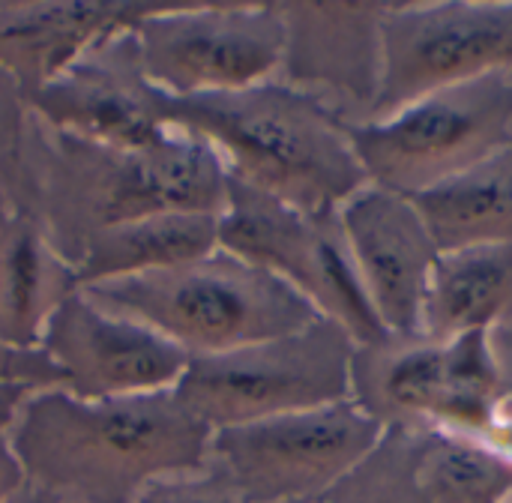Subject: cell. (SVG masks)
I'll return each mask as SVG.
<instances>
[{
    "mask_svg": "<svg viewBox=\"0 0 512 503\" xmlns=\"http://www.w3.org/2000/svg\"><path fill=\"white\" fill-rule=\"evenodd\" d=\"M225 198L228 168L192 132L174 129L153 147L117 150L54 132L27 114L18 201L69 264L99 231L162 213L219 216Z\"/></svg>",
    "mask_w": 512,
    "mask_h": 503,
    "instance_id": "obj_1",
    "label": "cell"
},
{
    "mask_svg": "<svg viewBox=\"0 0 512 503\" xmlns=\"http://www.w3.org/2000/svg\"><path fill=\"white\" fill-rule=\"evenodd\" d=\"M6 438L24 483L72 503H132L156 480L204 471L213 432L174 390L108 402L42 390Z\"/></svg>",
    "mask_w": 512,
    "mask_h": 503,
    "instance_id": "obj_2",
    "label": "cell"
},
{
    "mask_svg": "<svg viewBox=\"0 0 512 503\" xmlns=\"http://www.w3.org/2000/svg\"><path fill=\"white\" fill-rule=\"evenodd\" d=\"M165 117L174 129L204 138L228 177L294 210L339 213L369 186L348 138V117L285 81L216 96H165Z\"/></svg>",
    "mask_w": 512,
    "mask_h": 503,
    "instance_id": "obj_3",
    "label": "cell"
},
{
    "mask_svg": "<svg viewBox=\"0 0 512 503\" xmlns=\"http://www.w3.org/2000/svg\"><path fill=\"white\" fill-rule=\"evenodd\" d=\"M81 291L102 309L156 330L189 357L291 336L321 318L291 285L222 249L174 270Z\"/></svg>",
    "mask_w": 512,
    "mask_h": 503,
    "instance_id": "obj_4",
    "label": "cell"
},
{
    "mask_svg": "<svg viewBox=\"0 0 512 503\" xmlns=\"http://www.w3.org/2000/svg\"><path fill=\"white\" fill-rule=\"evenodd\" d=\"M507 396L489 330L447 342L387 333L354 345L351 402L384 429H447L483 441Z\"/></svg>",
    "mask_w": 512,
    "mask_h": 503,
    "instance_id": "obj_5",
    "label": "cell"
},
{
    "mask_svg": "<svg viewBox=\"0 0 512 503\" xmlns=\"http://www.w3.org/2000/svg\"><path fill=\"white\" fill-rule=\"evenodd\" d=\"M369 186L414 198L512 144V72L438 90L384 120H348Z\"/></svg>",
    "mask_w": 512,
    "mask_h": 503,
    "instance_id": "obj_6",
    "label": "cell"
},
{
    "mask_svg": "<svg viewBox=\"0 0 512 503\" xmlns=\"http://www.w3.org/2000/svg\"><path fill=\"white\" fill-rule=\"evenodd\" d=\"M354 339L318 318L300 333L225 354L189 357L174 396L210 429L351 399Z\"/></svg>",
    "mask_w": 512,
    "mask_h": 503,
    "instance_id": "obj_7",
    "label": "cell"
},
{
    "mask_svg": "<svg viewBox=\"0 0 512 503\" xmlns=\"http://www.w3.org/2000/svg\"><path fill=\"white\" fill-rule=\"evenodd\" d=\"M216 246L291 285L321 318L339 324L354 345L387 336L354 264L339 213L312 216L228 177Z\"/></svg>",
    "mask_w": 512,
    "mask_h": 503,
    "instance_id": "obj_8",
    "label": "cell"
},
{
    "mask_svg": "<svg viewBox=\"0 0 512 503\" xmlns=\"http://www.w3.org/2000/svg\"><path fill=\"white\" fill-rule=\"evenodd\" d=\"M384 435L351 399L216 429L207 465L243 503L315 501Z\"/></svg>",
    "mask_w": 512,
    "mask_h": 503,
    "instance_id": "obj_9",
    "label": "cell"
},
{
    "mask_svg": "<svg viewBox=\"0 0 512 503\" xmlns=\"http://www.w3.org/2000/svg\"><path fill=\"white\" fill-rule=\"evenodd\" d=\"M132 36L144 75L171 99L276 81L285 54L279 3L150 6Z\"/></svg>",
    "mask_w": 512,
    "mask_h": 503,
    "instance_id": "obj_10",
    "label": "cell"
},
{
    "mask_svg": "<svg viewBox=\"0 0 512 503\" xmlns=\"http://www.w3.org/2000/svg\"><path fill=\"white\" fill-rule=\"evenodd\" d=\"M492 72H512V3H384L381 81L366 120Z\"/></svg>",
    "mask_w": 512,
    "mask_h": 503,
    "instance_id": "obj_11",
    "label": "cell"
},
{
    "mask_svg": "<svg viewBox=\"0 0 512 503\" xmlns=\"http://www.w3.org/2000/svg\"><path fill=\"white\" fill-rule=\"evenodd\" d=\"M24 108L54 132L117 150L153 147L174 132L165 93L144 75L132 30L93 45L60 78L27 96Z\"/></svg>",
    "mask_w": 512,
    "mask_h": 503,
    "instance_id": "obj_12",
    "label": "cell"
},
{
    "mask_svg": "<svg viewBox=\"0 0 512 503\" xmlns=\"http://www.w3.org/2000/svg\"><path fill=\"white\" fill-rule=\"evenodd\" d=\"M39 348L57 366L60 390L84 402L174 390L189 363L174 342L102 309L81 288L51 315Z\"/></svg>",
    "mask_w": 512,
    "mask_h": 503,
    "instance_id": "obj_13",
    "label": "cell"
},
{
    "mask_svg": "<svg viewBox=\"0 0 512 503\" xmlns=\"http://www.w3.org/2000/svg\"><path fill=\"white\" fill-rule=\"evenodd\" d=\"M339 222L384 330L420 336L423 303L441 249L414 201L366 186L342 204Z\"/></svg>",
    "mask_w": 512,
    "mask_h": 503,
    "instance_id": "obj_14",
    "label": "cell"
},
{
    "mask_svg": "<svg viewBox=\"0 0 512 503\" xmlns=\"http://www.w3.org/2000/svg\"><path fill=\"white\" fill-rule=\"evenodd\" d=\"M285 21L282 81L324 87L372 105L381 81L384 3H279Z\"/></svg>",
    "mask_w": 512,
    "mask_h": 503,
    "instance_id": "obj_15",
    "label": "cell"
},
{
    "mask_svg": "<svg viewBox=\"0 0 512 503\" xmlns=\"http://www.w3.org/2000/svg\"><path fill=\"white\" fill-rule=\"evenodd\" d=\"M147 9V3L117 0H0V72L24 102L93 45L132 30Z\"/></svg>",
    "mask_w": 512,
    "mask_h": 503,
    "instance_id": "obj_16",
    "label": "cell"
},
{
    "mask_svg": "<svg viewBox=\"0 0 512 503\" xmlns=\"http://www.w3.org/2000/svg\"><path fill=\"white\" fill-rule=\"evenodd\" d=\"M72 264L12 192H0V339L39 348L51 315L78 291Z\"/></svg>",
    "mask_w": 512,
    "mask_h": 503,
    "instance_id": "obj_17",
    "label": "cell"
},
{
    "mask_svg": "<svg viewBox=\"0 0 512 503\" xmlns=\"http://www.w3.org/2000/svg\"><path fill=\"white\" fill-rule=\"evenodd\" d=\"M216 231L219 216L210 213H162L135 219L90 237L72 270L81 288L174 270L219 249Z\"/></svg>",
    "mask_w": 512,
    "mask_h": 503,
    "instance_id": "obj_18",
    "label": "cell"
},
{
    "mask_svg": "<svg viewBox=\"0 0 512 503\" xmlns=\"http://www.w3.org/2000/svg\"><path fill=\"white\" fill-rule=\"evenodd\" d=\"M512 309V246L474 243L441 252L429 279L420 336L447 342L489 330Z\"/></svg>",
    "mask_w": 512,
    "mask_h": 503,
    "instance_id": "obj_19",
    "label": "cell"
},
{
    "mask_svg": "<svg viewBox=\"0 0 512 503\" xmlns=\"http://www.w3.org/2000/svg\"><path fill=\"white\" fill-rule=\"evenodd\" d=\"M411 201L441 252L474 243L512 246V144Z\"/></svg>",
    "mask_w": 512,
    "mask_h": 503,
    "instance_id": "obj_20",
    "label": "cell"
},
{
    "mask_svg": "<svg viewBox=\"0 0 512 503\" xmlns=\"http://www.w3.org/2000/svg\"><path fill=\"white\" fill-rule=\"evenodd\" d=\"M420 480L429 503H512L510 459L447 429H426Z\"/></svg>",
    "mask_w": 512,
    "mask_h": 503,
    "instance_id": "obj_21",
    "label": "cell"
},
{
    "mask_svg": "<svg viewBox=\"0 0 512 503\" xmlns=\"http://www.w3.org/2000/svg\"><path fill=\"white\" fill-rule=\"evenodd\" d=\"M426 429H384L378 444L321 503H429L420 480Z\"/></svg>",
    "mask_w": 512,
    "mask_h": 503,
    "instance_id": "obj_22",
    "label": "cell"
},
{
    "mask_svg": "<svg viewBox=\"0 0 512 503\" xmlns=\"http://www.w3.org/2000/svg\"><path fill=\"white\" fill-rule=\"evenodd\" d=\"M132 503H243L234 489L207 465L204 471L156 480Z\"/></svg>",
    "mask_w": 512,
    "mask_h": 503,
    "instance_id": "obj_23",
    "label": "cell"
},
{
    "mask_svg": "<svg viewBox=\"0 0 512 503\" xmlns=\"http://www.w3.org/2000/svg\"><path fill=\"white\" fill-rule=\"evenodd\" d=\"M63 378L42 348H21L0 339V387H18L27 393L60 390Z\"/></svg>",
    "mask_w": 512,
    "mask_h": 503,
    "instance_id": "obj_24",
    "label": "cell"
},
{
    "mask_svg": "<svg viewBox=\"0 0 512 503\" xmlns=\"http://www.w3.org/2000/svg\"><path fill=\"white\" fill-rule=\"evenodd\" d=\"M27 126V108L15 84L0 72V183L18 198L21 177V141Z\"/></svg>",
    "mask_w": 512,
    "mask_h": 503,
    "instance_id": "obj_25",
    "label": "cell"
},
{
    "mask_svg": "<svg viewBox=\"0 0 512 503\" xmlns=\"http://www.w3.org/2000/svg\"><path fill=\"white\" fill-rule=\"evenodd\" d=\"M24 486V471L9 447L6 432H0V503H6Z\"/></svg>",
    "mask_w": 512,
    "mask_h": 503,
    "instance_id": "obj_26",
    "label": "cell"
},
{
    "mask_svg": "<svg viewBox=\"0 0 512 503\" xmlns=\"http://www.w3.org/2000/svg\"><path fill=\"white\" fill-rule=\"evenodd\" d=\"M30 393L27 390H18V387H0V432H9L18 408L24 405Z\"/></svg>",
    "mask_w": 512,
    "mask_h": 503,
    "instance_id": "obj_27",
    "label": "cell"
},
{
    "mask_svg": "<svg viewBox=\"0 0 512 503\" xmlns=\"http://www.w3.org/2000/svg\"><path fill=\"white\" fill-rule=\"evenodd\" d=\"M6 503H72L66 501V498H57V495H51V492H45V489H36V486H30V483H24L12 498Z\"/></svg>",
    "mask_w": 512,
    "mask_h": 503,
    "instance_id": "obj_28",
    "label": "cell"
},
{
    "mask_svg": "<svg viewBox=\"0 0 512 503\" xmlns=\"http://www.w3.org/2000/svg\"><path fill=\"white\" fill-rule=\"evenodd\" d=\"M294 503H321V498H315V501H294Z\"/></svg>",
    "mask_w": 512,
    "mask_h": 503,
    "instance_id": "obj_29",
    "label": "cell"
},
{
    "mask_svg": "<svg viewBox=\"0 0 512 503\" xmlns=\"http://www.w3.org/2000/svg\"><path fill=\"white\" fill-rule=\"evenodd\" d=\"M3 189H6V186H3V183H0V192H3ZM6 192H9V189H6Z\"/></svg>",
    "mask_w": 512,
    "mask_h": 503,
    "instance_id": "obj_30",
    "label": "cell"
}]
</instances>
